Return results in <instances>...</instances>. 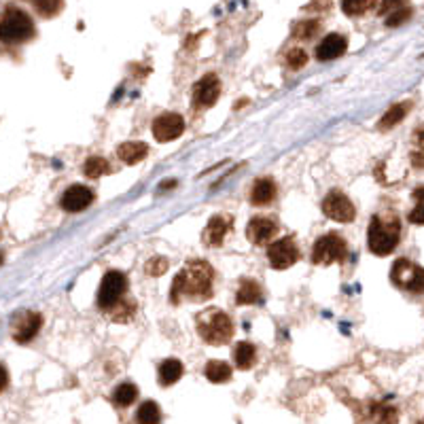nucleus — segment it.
Returning <instances> with one entry per match:
<instances>
[{
    "label": "nucleus",
    "instance_id": "25",
    "mask_svg": "<svg viewBox=\"0 0 424 424\" xmlns=\"http://www.w3.org/2000/svg\"><path fill=\"white\" fill-rule=\"evenodd\" d=\"M409 162L414 168H424V128L416 130L411 136V151H409Z\"/></svg>",
    "mask_w": 424,
    "mask_h": 424
},
{
    "label": "nucleus",
    "instance_id": "2",
    "mask_svg": "<svg viewBox=\"0 0 424 424\" xmlns=\"http://www.w3.org/2000/svg\"><path fill=\"white\" fill-rule=\"evenodd\" d=\"M399 238H401V225L397 217L374 215L369 219L367 242H369V250L374 255L378 257L391 255L399 246Z\"/></svg>",
    "mask_w": 424,
    "mask_h": 424
},
{
    "label": "nucleus",
    "instance_id": "12",
    "mask_svg": "<svg viewBox=\"0 0 424 424\" xmlns=\"http://www.w3.org/2000/svg\"><path fill=\"white\" fill-rule=\"evenodd\" d=\"M151 130H153V136L157 142H170V140H176L179 136H183L185 119L176 113H164L153 121Z\"/></svg>",
    "mask_w": 424,
    "mask_h": 424
},
{
    "label": "nucleus",
    "instance_id": "4",
    "mask_svg": "<svg viewBox=\"0 0 424 424\" xmlns=\"http://www.w3.org/2000/svg\"><path fill=\"white\" fill-rule=\"evenodd\" d=\"M36 28L32 17L22 11L20 7H7L3 13V22H0V38H3L7 45H20V43H28L30 38H34Z\"/></svg>",
    "mask_w": 424,
    "mask_h": 424
},
{
    "label": "nucleus",
    "instance_id": "15",
    "mask_svg": "<svg viewBox=\"0 0 424 424\" xmlns=\"http://www.w3.org/2000/svg\"><path fill=\"white\" fill-rule=\"evenodd\" d=\"M278 234V225L274 219H268V217H255L248 221L246 225V238L252 242V244H265L270 242L274 236Z\"/></svg>",
    "mask_w": 424,
    "mask_h": 424
},
{
    "label": "nucleus",
    "instance_id": "11",
    "mask_svg": "<svg viewBox=\"0 0 424 424\" xmlns=\"http://www.w3.org/2000/svg\"><path fill=\"white\" fill-rule=\"evenodd\" d=\"M221 96V79L210 73L206 77H202L195 87H193V106L195 109H210Z\"/></svg>",
    "mask_w": 424,
    "mask_h": 424
},
{
    "label": "nucleus",
    "instance_id": "1",
    "mask_svg": "<svg viewBox=\"0 0 424 424\" xmlns=\"http://www.w3.org/2000/svg\"><path fill=\"white\" fill-rule=\"evenodd\" d=\"M212 282H215V270L210 268V263L204 259H193L176 274L170 289V301H206L212 297Z\"/></svg>",
    "mask_w": 424,
    "mask_h": 424
},
{
    "label": "nucleus",
    "instance_id": "32",
    "mask_svg": "<svg viewBox=\"0 0 424 424\" xmlns=\"http://www.w3.org/2000/svg\"><path fill=\"white\" fill-rule=\"evenodd\" d=\"M134 312H136L134 301H121L115 310H111V316H113V321H117V323H126L134 316Z\"/></svg>",
    "mask_w": 424,
    "mask_h": 424
},
{
    "label": "nucleus",
    "instance_id": "36",
    "mask_svg": "<svg viewBox=\"0 0 424 424\" xmlns=\"http://www.w3.org/2000/svg\"><path fill=\"white\" fill-rule=\"evenodd\" d=\"M405 3L407 0H382V7H380V13L384 15V13H395V11H399V9H403L405 7Z\"/></svg>",
    "mask_w": 424,
    "mask_h": 424
},
{
    "label": "nucleus",
    "instance_id": "22",
    "mask_svg": "<svg viewBox=\"0 0 424 424\" xmlns=\"http://www.w3.org/2000/svg\"><path fill=\"white\" fill-rule=\"evenodd\" d=\"M261 287L255 280H242V285L236 291V303L238 305H250L261 301Z\"/></svg>",
    "mask_w": 424,
    "mask_h": 424
},
{
    "label": "nucleus",
    "instance_id": "16",
    "mask_svg": "<svg viewBox=\"0 0 424 424\" xmlns=\"http://www.w3.org/2000/svg\"><path fill=\"white\" fill-rule=\"evenodd\" d=\"M93 202V191L85 185H73L62 195V208L66 212H81Z\"/></svg>",
    "mask_w": 424,
    "mask_h": 424
},
{
    "label": "nucleus",
    "instance_id": "20",
    "mask_svg": "<svg viewBox=\"0 0 424 424\" xmlns=\"http://www.w3.org/2000/svg\"><path fill=\"white\" fill-rule=\"evenodd\" d=\"M206 378L212 382V384H225L232 380V367L225 363V361H208L206 369H204Z\"/></svg>",
    "mask_w": 424,
    "mask_h": 424
},
{
    "label": "nucleus",
    "instance_id": "37",
    "mask_svg": "<svg viewBox=\"0 0 424 424\" xmlns=\"http://www.w3.org/2000/svg\"><path fill=\"white\" fill-rule=\"evenodd\" d=\"M422 424H424V420H422Z\"/></svg>",
    "mask_w": 424,
    "mask_h": 424
},
{
    "label": "nucleus",
    "instance_id": "19",
    "mask_svg": "<svg viewBox=\"0 0 424 424\" xmlns=\"http://www.w3.org/2000/svg\"><path fill=\"white\" fill-rule=\"evenodd\" d=\"M183 363L179 358H166L162 365H159V384L162 386H172L183 378Z\"/></svg>",
    "mask_w": 424,
    "mask_h": 424
},
{
    "label": "nucleus",
    "instance_id": "29",
    "mask_svg": "<svg viewBox=\"0 0 424 424\" xmlns=\"http://www.w3.org/2000/svg\"><path fill=\"white\" fill-rule=\"evenodd\" d=\"M407 221L414 225H424V187L414 191V208L409 210Z\"/></svg>",
    "mask_w": 424,
    "mask_h": 424
},
{
    "label": "nucleus",
    "instance_id": "34",
    "mask_svg": "<svg viewBox=\"0 0 424 424\" xmlns=\"http://www.w3.org/2000/svg\"><path fill=\"white\" fill-rule=\"evenodd\" d=\"M287 64L291 66V68H303L305 64H308V53L303 51V49H291L289 53H287Z\"/></svg>",
    "mask_w": 424,
    "mask_h": 424
},
{
    "label": "nucleus",
    "instance_id": "35",
    "mask_svg": "<svg viewBox=\"0 0 424 424\" xmlns=\"http://www.w3.org/2000/svg\"><path fill=\"white\" fill-rule=\"evenodd\" d=\"M409 17H411V9H409V7H403V9H399V11H395V13H391V15L386 17V26H388V28H397V26L405 24Z\"/></svg>",
    "mask_w": 424,
    "mask_h": 424
},
{
    "label": "nucleus",
    "instance_id": "3",
    "mask_svg": "<svg viewBox=\"0 0 424 424\" xmlns=\"http://www.w3.org/2000/svg\"><path fill=\"white\" fill-rule=\"evenodd\" d=\"M197 333L210 346H223L234 335V321L219 308H208L197 314Z\"/></svg>",
    "mask_w": 424,
    "mask_h": 424
},
{
    "label": "nucleus",
    "instance_id": "9",
    "mask_svg": "<svg viewBox=\"0 0 424 424\" xmlns=\"http://www.w3.org/2000/svg\"><path fill=\"white\" fill-rule=\"evenodd\" d=\"M299 259V248L293 238H280L270 244L268 248V261L274 270H289Z\"/></svg>",
    "mask_w": 424,
    "mask_h": 424
},
{
    "label": "nucleus",
    "instance_id": "23",
    "mask_svg": "<svg viewBox=\"0 0 424 424\" xmlns=\"http://www.w3.org/2000/svg\"><path fill=\"white\" fill-rule=\"evenodd\" d=\"M257 361V350L250 342H238L234 348V363L238 369H250Z\"/></svg>",
    "mask_w": 424,
    "mask_h": 424
},
{
    "label": "nucleus",
    "instance_id": "33",
    "mask_svg": "<svg viewBox=\"0 0 424 424\" xmlns=\"http://www.w3.org/2000/svg\"><path fill=\"white\" fill-rule=\"evenodd\" d=\"M166 270H168V261H166L164 257H153V259H149V263L144 265V272H146L149 276H153V278L162 276Z\"/></svg>",
    "mask_w": 424,
    "mask_h": 424
},
{
    "label": "nucleus",
    "instance_id": "13",
    "mask_svg": "<svg viewBox=\"0 0 424 424\" xmlns=\"http://www.w3.org/2000/svg\"><path fill=\"white\" fill-rule=\"evenodd\" d=\"M229 229H232V217H227V215H215V217L208 221L202 240H204L206 246L217 248V246H221L225 242V236L229 234Z\"/></svg>",
    "mask_w": 424,
    "mask_h": 424
},
{
    "label": "nucleus",
    "instance_id": "21",
    "mask_svg": "<svg viewBox=\"0 0 424 424\" xmlns=\"http://www.w3.org/2000/svg\"><path fill=\"white\" fill-rule=\"evenodd\" d=\"M409 109H411V102L393 104L391 109L384 113V117L380 119V130H391V128L399 126V123L405 119V115L409 113Z\"/></svg>",
    "mask_w": 424,
    "mask_h": 424
},
{
    "label": "nucleus",
    "instance_id": "10",
    "mask_svg": "<svg viewBox=\"0 0 424 424\" xmlns=\"http://www.w3.org/2000/svg\"><path fill=\"white\" fill-rule=\"evenodd\" d=\"M43 327V316L38 312H22L17 316H13L11 321V335L15 342L20 344H28L30 340H34L38 335Z\"/></svg>",
    "mask_w": 424,
    "mask_h": 424
},
{
    "label": "nucleus",
    "instance_id": "5",
    "mask_svg": "<svg viewBox=\"0 0 424 424\" xmlns=\"http://www.w3.org/2000/svg\"><path fill=\"white\" fill-rule=\"evenodd\" d=\"M391 280L401 291L416 293V295L424 293V268H420V265L414 263L411 259L401 257L393 263Z\"/></svg>",
    "mask_w": 424,
    "mask_h": 424
},
{
    "label": "nucleus",
    "instance_id": "14",
    "mask_svg": "<svg viewBox=\"0 0 424 424\" xmlns=\"http://www.w3.org/2000/svg\"><path fill=\"white\" fill-rule=\"evenodd\" d=\"M348 49V38L344 34H327L321 43H318L316 47V58L321 60V62H331L340 56H344Z\"/></svg>",
    "mask_w": 424,
    "mask_h": 424
},
{
    "label": "nucleus",
    "instance_id": "8",
    "mask_svg": "<svg viewBox=\"0 0 424 424\" xmlns=\"http://www.w3.org/2000/svg\"><path fill=\"white\" fill-rule=\"evenodd\" d=\"M323 212H325L329 219H333V221H338V223H350V221H354V217H356L354 204L348 199V195H344V193L338 191V189H335V191H329L327 197L323 199Z\"/></svg>",
    "mask_w": 424,
    "mask_h": 424
},
{
    "label": "nucleus",
    "instance_id": "27",
    "mask_svg": "<svg viewBox=\"0 0 424 424\" xmlns=\"http://www.w3.org/2000/svg\"><path fill=\"white\" fill-rule=\"evenodd\" d=\"M83 172H85L89 179H100V176H104V174L111 172V166H109V162H106L104 157L91 155L87 162H85V166H83Z\"/></svg>",
    "mask_w": 424,
    "mask_h": 424
},
{
    "label": "nucleus",
    "instance_id": "26",
    "mask_svg": "<svg viewBox=\"0 0 424 424\" xmlns=\"http://www.w3.org/2000/svg\"><path fill=\"white\" fill-rule=\"evenodd\" d=\"M138 399V386H134L132 382H123L113 391V403L119 407H128Z\"/></svg>",
    "mask_w": 424,
    "mask_h": 424
},
{
    "label": "nucleus",
    "instance_id": "30",
    "mask_svg": "<svg viewBox=\"0 0 424 424\" xmlns=\"http://www.w3.org/2000/svg\"><path fill=\"white\" fill-rule=\"evenodd\" d=\"M371 5H374V0H342V11L350 17H356L369 11Z\"/></svg>",
    "mask_w": 424,
    "mask_h": 424
},
{
    "label": "nucleus",
    "instance_id": "18",
    "mask_svg": "<svg viewBox=\"0 0 424 424\" xmlns=\"http://www.w3.org/2000/svg\"><path fill=\"white\" fill-rule=\"evenodd\" d=\"M117 155L123 164L134 166V164H140L149 155V146L144 142H123L121 146H117Z\"/></svg>",
    "mask_w": 424,
    "mask_h": 424
},
{
    "label": "nucleus",
    "instance_id": "17",
    "mask_svg": "<svg viewBox=\"0 0 424 424\" xmlns=\"http://www.w3.org/2000/svg\"><path fill=\"white\" fill-rule=\"evenodd\" d=\"M276 199V183L272 179H259L250 189V202L257 206H268Z\"/></svg>",
    "mask_w": 424,
    "mask_h": 424
},
{
    "label": "nucleus",
    "instance_id": "6",
    "mask_svg": "<svg viewBox=\"0 0 424 424\" xmlns=\"http://www.w3.org/2000/svg\"><path fill=\"white\" fill-rule=\"evenodd\" d=\"M126 291H128V278H126L123 272H117V270L106 272L100 287H98V305H100V310H104V312L115 310L123 301Z\"/></svg>",
    "mask_w": 424,
    "mask_h": 424
},
{
    "label": "nucleus",
    "instance_id": "7",
    "mask_svg": "<svg viewBox=\"0 0 424 424\" xmlns=\"http://www.w3.org/2000/svg\"><path fill=\"white\" fill-rule=\"evenodd\" d=\"M346 255H348L346 240L338 234H325L314 242L312 261L316 265H331L346 259Z\"/></svg>",
    "mask_w": 424,
    "mask_h": 424
},
{
    "label": "nucleus",
    "instance_id": "24",
    "mask_svg": "<svg viewBox=\"0 0 424 424\" xmlns=\"http://www.w3.org/2000/svg\"><path fill=\"white\" fill-rule=\"evenodd\" d=\"M136 422L138 424H162V409L155 401H144L136 409Z\"/></svg>",
    "mask_w": 424,
    "mask_h": 424
},
{
    "label": "nucleus",
    "instance_id": "28",
    "mask_svg": "<svg viewBox=\"0 0 424 424\" xmlns=\"http://www.w3.org/2000/svg\"><path fill=\"white\" fill-rule=\"evenodd\" d=\"M34 11L40 15V17H53L58 15L64 7V0H30Z\"/></svg>",
    "mask_w": 424,
    "mask_h": 424
},
{
    "label": "nucleus",
    "instance_id": "31",
    "mask_svg": "<svg viewBox=\"0 0 424 424\" xmlns=\"http://www.w3.org/2000/svg\"><path fill=\"white\" fill-rule=\"evenodd\" d=\"M321 30V24L314 22V20H305V22H299L295 26V38H301V40H308V38H314Z\"/></svg>",
    "mask_w": 424,
    "mask_h": 424
}]
</instances>
